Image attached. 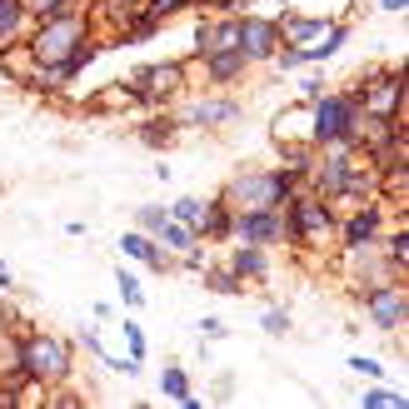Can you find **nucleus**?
Segmentation results:
<instances>
[{"instance_id":"obj_19","label":"nucleus","mask_w":409,"mask_h":409,"mask_svg":"<svg viewBox=\"0 0 409 409\" xmlns=\"http://www.w3.org/2000/svg\"><path fill=\"white\" fill-rule=\"evenodd\" d=\"M120 289H125V300H130V305H140V284H135L130 275H120Z\"/></svg>"},{"instance_id":"obj_7","label":"nucleus","mask_w":409,"mask_h":409,"mask_svg":"<svg viewBox=\"0 0 409 409\" xmlns=\"http://www.w3.org/2000/svg\"><path fill=\"white\" fill-rule=\"evenodd\" d=\"M225 115H235V105H229V100H215V105H200V110H190V120H200V125H220Z\"/></svg>"},{"instance_id":"obj_17","label":"nucleus","mask_w":409,"mask_h":409,"mask_svg":"<svg viewBox=\"0 0 409 409\" xmlns=\"http://www.w3.org/2000/svg\"><path fill=\"white\" fill-rule=\"evenodd\" d=\"M365 404H375V409H379V404H404V399H399V394H389V389H370V394H365Z\"/></svg>"},{"instance_id":"obj_3","label":"nucleus","mask_w":409,"mask_h":409,"mask_svg":"<svg viewBox=\"0 0 409 409\" xmlns=\"http://www.w3.org/2000/svg\"><path fill=\"white\" fill-rule=\"evenodd\" d=\"M349 105L344 100H329L325 110H320V120H315V140H339V135H349Z\"/></svg>"},{"instance_id":"obj_2","label":"nucleus","mask_w":409,"mask_h":409,"mask_svg":"<svg viewBox=\"0 0 409 409\" xmlns=\"http://www.w3.org/2000/svg\"><path fill=\"white\" fill-rule=\"evenodd\" d=\"M279 180L275 175H245V180H235L229 185V200H250V205H270V200H279Z\"/></svg>"},{"instance_id":"obj_22","label":"nucleus","mask_w":409,"mask_h":409,"mask_svg":"<svg viewBox=\"0 0 409 409\" xmlns=\"http://www.w3.org/2000/svg\"><path fill=\"white\" fill-rule=\"evenodd\" d=\"M40 6H50V0H40Z\"/></svg>"},{"instance_id":"obj_16","label":"nucleus","mask_w":409,"mask_h":409,"mask_svg":"<svg viewBox=\"0 0 409 409\" xmlns=\"http://www.w3.org/2000/svg\"><path fill=\"white\" fill-rule=\"evenodd\" d=\"M265 329H270V334H284V329H289L284 310H270V315H265Z\"/></svg>"},{"instance_id":"obj_6","label":"nucleus","mask_w":409,"mask_h":409,"mask_svg":"<svg viewBox=\"0 0 409 409\" xmlns=\"http://www.w3.org/2000/svg\"><path fill=\"white\" fill-rule=\"evenodd\" d=\"M270 35H275L270 25H260V20H250V25H245V50H250V55H265V50L275 45Z\"/></svg>"},{"instance_id":"obj_13","label":"nucleus","mask_w":409,"mask_h":409,"mask_svg":"<svg viewBox=\"0 0 409 409\" xmlns=\"http://www.w3.org/2000/svg\"><path fill=\"white\" fill-rule=\"evenodd\" d=\"M284 30H289V40H310V35H320V25H310V20H289Z\"/></svg>"},{"instance_id":"obj_1","label":"nucleus","mask_w":409,"mask_h":409,"mask_svg":"<svg viewBox=\"0 0 409 409\" xmlns=\"http://www.w3.org/2000/svg\"><path fill=\"white\" fill-rule=\"evenodd\" d=\"M25 365H30V375H45V379L65 375V355H61V344H50V339H30L25 344Z\"/></svg>"},{"instance_id":"obj_11","label":"nucleus","mask_w":409,"mask_h":409,"mask_svg":"<svg viewBox=\"0 0 409 409\" xmlns=\"http://www.w3.org/2000/svg\"><path fill=\"white\" fill-rule=\"evenodd\" d=\"M370 229H375V215L365 210L360 220H349V245H365V240H370Z\"/></svg>"},{"instance_id":"obj_10","label":"nucleus","mask_w":409,"mask_h":409,"mask_svg":"<svg viewBox=\"0 0 409 409\" xmlns=\"http://www.w3.org/2000/svg\"><path fill=\"white\" fill-rule=\"evenodd\" d=\"M160 235H165V245H175V250H190V240H195L180 220H175V225H160Z\"/></svg>"},{"instance_id":"obj_5","label":"nucleus","mask_w":409,"mask_h":409,"mask_svg":"<svg viewBox=\"0 0 409 409\" xmlns=\"http://www.w3.org/2000/svg\"><path fill=\"white\" fill-rule=\"evenodd\" d=\"M375 320H379L384 329H394V325L404 320V295H389V289H384V295H375Z\"/></svg>"},{"instance_id":"obj_12","label":"nucleus","mask_w":409,"mask_h":409,"mask_svg":"<svg viewBox=\"0 0 409 409\" xmlns=\"http://www.w3.org/2000/svg\"><path fill=\"white\" fill-rule=\"evenodd\" d=\"M15 15H20V11H15V0H0V40L15 30Z\"/></svg>"},{"instance_id":"obj_20","label":"nucleus","mask_w":409,"mask_h":409,"mask_svg":"<svg viewBox=\"0 0 409 409\" xmlns=\"http://www.w3.org/2000/svg\"><path fill=\"white\" fill-rule=\"evenodd\" d=\"M185 6V0H160V6H155V15H165V11H180Z\"/></svg>"},{"instance_id":"obj_14","label":"nucleus","mask_w":409,"mask_h":409,"mask_svg":"<svg viewBox=\"0 0 409 409\" xmlns=\"http://www.w3.org/2000/svg\"><path fill=\"white\" fill-rule=\"evenodd\" d=\"M175 220H180V225H195V220H200V205H195V200H180V205H175Z\"/></svg>"},{"instance_id":"obj_4","label":"nucleus","mask_w":409,"mask_h":409,"mask_svg":"<svg viewBox=\"0 0 409 409\" xmlns=\"http://www.w3.org/2000/svg\"><path fill=\"white\" fill-rule=\"evenodd\" d=\"M240 235H245V240H255V245H270V240L279 235V220H275V215H265V210H260V215H245V220H240Z\"/></svg>"},{"instance_id":"obj_15","label":"nucleus","mask_w":409,"mask_h":409,"mask_svg":"<svg viewBox=\"0 0 409 409\" xmlns=\"http://www.w3.org/2000/svg\"><path fill=\"white\" fill-rule=\"evenodd\" d=\"M235 270H250V275H255V270H265V255H260V250H245V255L235 260Z\"/></svg>"},{"instance_id":"obj_9","label":"nucleus","mask_w":409,"mask_h":409,"mask_svg":"<svg viewBox=\"0 0 409 409\" xmlns=\"http://www.w3.org/2000/svg\"><path fill=\"white\" fill-rule=\"evenodd\" d=\"M165 394H170V399H180V404H190V399H195V394H190V384H185V375H180V370H170V375H165Z\"/></svg>"},{"instance_id":"obj_18","label":"nucleus","mask_w":409,"mask_h":409,"mask_svg":"<svg viewBox=\"0 0 409 409\" xmlns=\"http://www.w3.org/2000/svg\"><path fill=\"white\" fill-rule=\"evenodd\" d=\"M140 225H155V229H160V225H165V210H155V205H145V210H140Z\"/></svg>"},{"instance_id":"obj_8","label":"nucleus","mask_w":409,"mask_h":409,"mask_svg":"<svg viewBox=\"0 0 409 409\" xmlns=\"http://www.w3.org/2000/svg\"><path fill=\"white\" fill-rule=\"evenodd\" d=\"M295 229L305 235V229H325V210L315 205V200H300V220H295Z\"/></svg>"},{"instance_id":"obj_21","label":"nucleus","mask_w":409,"mask_h":409,"mask_svg":"<svg viewBox=\"0 0 409 409\" xmlns=\"http://www.w3.org/2000/svg\"><path fill=\"white\" fill-rule=\"evenodd\" d=\"M384 11H404V0H384Z\"/></svg>"}]
</instances>
